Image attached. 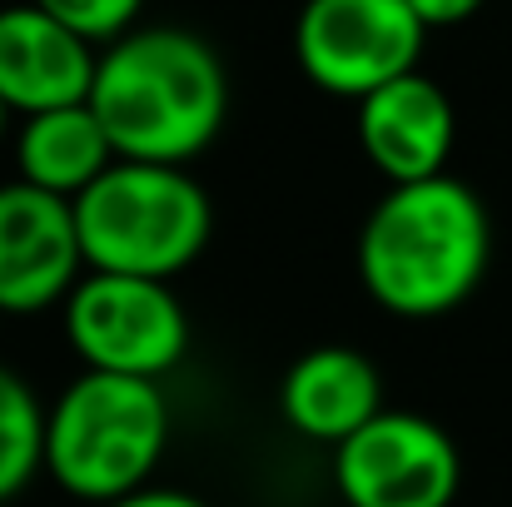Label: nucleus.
Listing matches in <instances>:
<instances>
[{"label":"nucleus","mask_w":512,"mask_h":507,"mask_svg":"<svg viewBox=\"0 0 512 507\" xmlns=\"http://www.w3.org/2000/svg\"><path fill=\"white\" fill-rule=\"evenodd\" d=\"M100 50L35 0L0 10V100L10 115H40L60 105H85L95 90Z\"/></svg>","instance_id":"9"},{"label":"nucleus","mask_w":512,"mask_h":507,"mask_svg":"<svg viewBox=\"0 0 512 507\" xmlns=\"http://www.w3.org/2000/svg\"><path fill=\"white\" fill-rule=\"evenodd\" d=\"M45 428L50 413L40 408L35 388L0 363V503L20 498L45 468Z\"/></svg>","instance_id":"13"},{"label":"nucleus","mask_w":512,"mask_h":507,"mask_svg":"<svg viewBox=\"0 0 512 507\" xmlns=\"http://www.w3.org/2000/svg\"><path fill=\"white\" fill-rule=\"evenodd\" d=\"M0 314H5V309H0Z\"/></svg>","instance_id":"18"},{"label":"nucleus","mask_w":512,"mask_h":507,"mask_svg":"<svg viewBox=\"0 0 512 507\" xmlns=\"http://www.w3.org/2000/svg\"><path fill=\"white\" fill-rule=\"evenodd\" d=\"M5 120H10V105L0 100V140H5Z\"/></svg>","instance_id":"17"},{"label":"nucleus","mask_w":512,"mask_h":507,"mask_svg":"<svg viewBox=\"0 0 512 507\" xmlns=\"http://www.w3.org/2000/svg\"><path fill=\"white\" fill-rule=\"evenodd\" d=\"M334 488L343 507H453L463 458L433 418L383 408L334 448Z\"/></svg>","instance_id":"7"},{"label":"nucleus","mask_w":512,"mask_h":507,"mask_svg":"<svg viewBox=\"0 0 512 507\" xmlns=\"http://www.w3.org/2000/svg\"><path fill=\"white\" fill-rule=\"evenodd\" d=\"M493 224L473 184L453 174L388 184L358 229V279L398 319L453 314L483 284Z\"/></svg>","instance_id":"1"},{"label":"nucleus","mask_w":512,"mask_h":507,"mask_svg":"<svg viewBox=\"0 0 512 507\" xmlns=\"http://www.w3.org/2000/svg\"><path fill=\"white\" fill-rule=\"evenodd\" d=\"M75 224L90 269L174 279L204 254L214 209L184 165L115 160L85 194H75Z\"/></svg>","instance_id":"4"},{"label":"nucleus","mask_w":512,"mask_h":507,"mask_svg":"<svg viewBox=\"0 0 512 507\" xmlns=\"http://www.w3.org/2000/svg\"><path fill=\"white\" fill-rule=\"evenodd\" d=\"M40 10H50L55 20H65L70 30H80L95 45L120 40L125 30H135L145 0H35Z\"/></svg>","instance_id":"14"},{"label":"nucleus","mask_w":512,"mask_h":507,"mask_svg":"<svg viewBox=\"0 0 512 507\" xmlns=\"http://www.w3.org/2000/svg\"><path fill=\"white\" fill-rule=\"evenodd\" d=\"M105 507H209V503H199L194 493H179V488H140V493L115 498V503H105Z\"/></svg>","instance_id":"16"},{"label":"nucleus","mask_w":512,"mask_h":507,"mask_svg":"<svg viewBox=\"0 0 512 507\" xmlns=\"http://www.w3.org/2000/svg\"><path fill=\"white\" fill-rule=\"evenodd\" d=\"M279 413L299 438L339 448L368 418L383 413V378L373 358L348 343L309 348L289 363L279 383Z\"/></svg>","instance_id":"11"},{"label":"nucleus","mask_w":512,"mask_h":507,"mask_svg":"<svg viewBox=\"0 0 512 507\" xmlns=\"http://www.w3.org/2000/svg\"><path fill=\"white\" fill-rule=\"evenodd\" d=\"M413 5V15L428 25V30H438V25H463V20H473L488 0H408Z\"/></svg>","instance_id":"15"},{"label":"nucleus","mask_w":512,"mask_h":507,"mask_svg":"<svg viewBox=\"0 0 512 507\" xmlns=\"http://www.w3.org/2000/svg\"><path fill=\"white\" fill-rule=\"evenodd\" d=\"M453 140H458L453 100L423 70H408L358 100V145L388 184L448 174Z\"/></svg>","instance_id":"10"},{"label":"nucleus","mask_w":512,"mask_h":507,"mask_svg":"<svg viewBox=\"0 0 512 507\" xmlns=\"http://www.w3.org/2000/svg\"><path fill=\"white\" fill-rule=\"evenodd\" d=\"M65 338L85 368L165 378L189 348V319L170 279L90 269L65 299Z\"/></svg>","instance_id":"5"},{"label":"nucleus","mask_w":512,"mask_h":507,"mask_svg":"<svg viewBox=\"0 0 512 507\" xmlns=\"http://www.w3.org/2000/svg\"><path fill=\"white\" fill-rule=\"evenodd\" d=\"M90 110L120 160L189 165L224 130L229 80L204 35L145 25L100 50Z\"/></svg>","instance_id":"2"},{"label":"nucleus","mask_w":512,"mask_h":507,"mask_svg":"<svg viewBox=\"0 0 512 507\" xmlns=\"http://www.w3.org/2000/svg\"><path fill=\"white\" fill-rule=\"evenodd\" d=\"M428 25L408 0H304L294 55L314 90L363 100L378 85L418 70Z\"/></svg>","instance_id":"6"},{"label":"nucleus","mask_w":512,"mask_h":507,"mask_svg":"<svg viewBox=\"0 0 512 507\" xmlns=\"http://www.w3.org/2000/svg\"><path fill=\"white\" fill-rule=\"evenodd\" d=\"M90 274L75 199L50 194L30 179L0 184V309L40 314L65 304L70 289Z\"/></svg>","instance_id":"8"},{"label":"nucleus","mask_w":512,"mask_h":507,"mask_svg":"<svg viewBox=\"0 0 512 507\" xmlns=\"http://www.w3.org/2000/svg\"><path fill=\"white\" fill-rule=\"evenodd\" d=\"M170 448V398L160 378L85 368L50 408L45 468L80 503H115L150 488Z\"/></svg>","instance_id":"3"},{"label":"nucleus","mask_w":512,"mask_h":507,"mask_svg":"<svg viewBox=\"0 0 512 507\" xmlns=\"http://www.w3.org/2000/svg\"><path fill=\"white\" fill-rule=\"evenodd\" d=\"M115 145L100 125V115L85 105H60V110H40L20 120L15 135V179H30L50 194H85L105 169L115 165Z\"/></svg>","instance_id":"12"}]
</instances>
